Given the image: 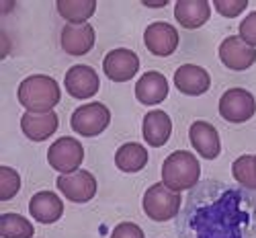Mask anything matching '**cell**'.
I'll return each instance as SVG.
<instances>
[{"label":"cell","mask_w":256,"mask_h":238,"mask_svg":"<svg viewBox=\"0 0 256 238\" xmlns=\"http://www.w3.org/2000/svg\"><path fill=\"white\" fill-rule=\"evenodd\" d=\"M182 238H256V193L205 181L190 191L178 222Z\"/></svg>","instance_id":"1"},{"label":"cell","mask_w":256,"mask_h":238,"mask_svg":"<svg viewBox=\"0 0 256 238\" xmlns=\"http://www.w3.org/2000/svg\"><path fill=\"white\" fill-rule=\"evenodd\" d=\"M18 103L31 113H50L60 103L62 91L52 76L33 74L18 84Z\"/></svg>","instance_id":"2"},{"label":"cell","mask_w":256,"mask_h":238,"mask_svg":"<svg viewBox=\"0 0 256 238\" xmlns=\"http://www.w3.org/2000/svg\"><path fill=\"white\" fill-rule=\"evenodd\" d=\"M201 179V164L195 154L176 150L162 164V183L176 193L197 187Z\"/></svg>","instance_id":"3"},{"label":"cell","mask_w":256,"mask_h":238,"mask_svg":"<svg viewBox=\"0 0 256 238\" xmlns=\"http://www.w3.org/2000/svg\"><path fill=\"white\" fill-rule=\"evenodd\" d=\"M182 205L180 193L168 189L164 183H156L144 193V211L152 222H168L178 215Z\"/></svg>","instance_id":"4"},{"label":"cell","mask_w":256,"mask_h":238,"mask_svg":"<svg viewBox=\"0 0 256 238\" xmlns=\"http://www.w3.org/2000/svg\"><path fill=\"white\" fill-rule=\"evenodd\" d=\"M109 121H111V111L102 103H88L78 107L72 113L70 125L76 134L84 138H94L104 132Z\"/></svg>","instance_id":"5"},{"label":"cell","mask_w":256,"mask_h":238,"mask_svg":"<svg viewBox=\"0 0 256 238\" xmlns=\"http://www.w3.org/2000/svg\"><path fill=\"white\" fill-rule=\"evenodd\" d=\"M84 160V148L78 140L64 136L60 140H56L50 150H48V162L54 170L62 172V175H70L76 172L78 166Z\"/></svg>","instance_id":"6"},{"label":"cell","mask_w":256,"mask_h":238,"mask_svg":"<svg viewBox=\"0 0 256 238\" xmlns=\"http://www.w3.org/2000/svg\"><path fill=\"white\" fill-rule=\"evenodd\" d=\"M256 111V101L250 91L230 89L220 99V115L230 123H244Z\"/></svg>","instance_id":"7"},{"label":"cell","mask_w":256,"mask_h":238,"mask_svg":"<svg viewBox=\"0 0 256 238\" xmlns=\"http://www.w3.org/2000/svg\"><path fill=\"white\" fill-rule=\"evenodd\" d=\"M58 189L66 199L74 203H86L96 193V179L88 170H76V172H70V175H60Z\"/></svg>","instance_id":"8"},{"label":"cell","mask_w":256,"mask_h":238,"mask_svg":"<svg viewBox=\"0 0 256 238\" xmlns=\"http://www.w3.org/2000/svg\"><path fill=\"white\" fill-rule=\"evenodd\" d=\"M102 70L106 78L113 82H127L132 80L140 70V58L132 50H111L102 60Z\"/></svg>","instance_id":"9"},{"label":"cell","mask_w":256,"mask_h":238,"mask_svg":"<svg viewBox=\"0 0 256 238\" xmlns=\"http://www.w3.org/2000/svg\"><path fill=\"white\" fill-rule=\"evenodd\" d=\"M220 60L226 68L242 72L256 62V50L236 35H230L220 46Z\"/></svg>","instance_id":"10"},{"label":"cell","mask_w":256,"mask_h":238,"mask_svg":"<svg viewBox=\"0 0 256 238\" xmlns=\"http://www.w3.org/2000/svg\"><path fill=\"white\" fill-rule=\"evenodd\" d=\"M144 43L148 52L166 58L170 54H174V50L178 48V31L172 25L158 21V23L148 25V29L144 31Z\"/></svg>","instance_id":"11"},{"label":"cell","mask_w":256,"mask_h":238,"mask_svg":"<svg viewBox=\"0 0 256 238\" xmlns=\"http://www.w3.org/2000/svg\"><path fill=\"white\" fill-rule=\"evenodd\" d=\"M66 91L70 97L74 99H90L98 93V74L90 68V66H84V64H78V66H72L66 72Z\"/></svg>","instance_id":"12"},{"label":"cell","mask_w":256,"mask_h":238,"mask_svg":"<svg viewBox=\"0 0 256 238\" xmlns=\"http://www.w3.org/2000/svg\"><path fill=\"white\" fill-rule=\"evenodd\" d=\"M188 138H190V144H193V148L197 150L199 156H203L207 160H213V158L220 156V152H222L220 134L211 123L195 121L188 129Z\"/></svg>","instance_id":"13"},{"label":"cell","mask_w":256,"mask_h":238,"mask_svg":"<svg viewBox=\"0 0 256 238\" xmlns=\"http://www.w3.org/2000/svg\"><path fill=\"white\" fill-rule=\"evenodd\" d=\"M174 84L182 95L199 97L209 91L211 86V76L205 68L195 66V64H184L174 72Z\"/></svg>","instance_id":"14"},{"label":"cell","mask_w":256,"mask_h":238,"mask_svg":"<svg viewBox=\"0 0 256 238\" xmlns=\"http://www.w3.org/2000/svg\"><path fill=\"white\" fill-rule=\"evenodd\" d=\"M62 48L70 56H84L94 48V29L88 23L66 25L62 29Z\"/></svg>","instance_id":"15"},{"label":"cell","mask_w":256,"mask_h":238,"mask_svg":"<svg viewBox=\"0 0 256 238\" xmlns=\"http://www.w3.org/2000/svg\"><path fill=\"white\" fill-rule=\"evenodd\" d=\"M29 211L33 215V220L41 224H54L62 218L64 203L54 191H39L29 201Z\"/></svg>","instance_id":"16"},{"label":"cell","mask_w":256,"mask_h":238,"mask_svg":"<svg viewBox=\"0 0 256 238\" xmlns=\"http://www.w3.org/2000/svg\"><path fill=\"white\" fill-rule=\"evenodd\" d=\"M58 115L56 111H50V113H31L27 111L23 117H20V129L23 134L33 140V142H44L48 140L50 136L56 134L58 129Z\"/></svg>","instance_id":"17"},{"label":"cell","mask_w":256,"mask_h":238,"mask_svg":"<svg viewBox=\"0 0 256 238\" xmlns=\"http://www.w3.org/2000/svg\"><path fill=\"white\" fill-rule=\"evenodd\" d=\"M136 97L144 105H160L168 97V80L156 70L146 72L136 82Z\"/></svg>","instance_id":"18"},{"label":"cell","mask_w":256,"mask_h":238,"mask_svg":"<svg viewBox=\"0 0 256 238\" xmlns=\"http://www.w3.org/2000/svg\"><path fill=\"white\" fill-rule=\"evenodd\" d=\"M174 17L184 29H199L211 17V5L207 0H178Z\"/></svg>","instance_id":"19"},{"label":"cell","mask_w":256,"mask_h":238,"mask_svg":"<svg viewBox=\"0 0 256 238\" xmlns=\"http://www.w3.org/2000/svg\"><path fill=\"white\" fill-rule=\"evenodd\" d=\"M170 132H172V121H170L168 113H164L160 109L146 113L142 134H144V140L150 146H154V148L164 146L170 138Z\"/></svg>","instance_id":"20"},{"label":"cell","mask_w":256,"mask_h":238,"mask_svg":"<svg viewBox=\"0 0 256 238\" xmlns=\"http://www.w3.org/2000/svg\"><path fill=\"white\" fill-rule=\"evenodd\" d=\"M115 164L123 172H140L148 164V150L136 142L123 144L115 154Z\"/></svg>","instance_id":"21"},{"label":"cell","mask_w":256,"mask_h":238,"mask_svg":"<svg viewBox=\"0 0 256 238\" xmlns=\"http://www.w3.org/2000/svg\"><path fill=\"white\" fill-rule=\"evenodd\" d=\"M58 13L68 21V23L80 25L94 15L96 3L94 0H58Z\"/></svg>","instance_id":"22"},{"label":"cell","mask_w":256,"mask_h":238,"mask_svg":"<svg viewBox=\"0 0 256 238\" xmlns=\"http://www.w3.org/2000/svg\"><path fill=\"white\" fill-rule=\"evenodd\" d=\"M33 224L18 213H2L0 215V236L2 238H33Z\"/></svg>","instance_id":"23"},{"label":"cell","mask_w":256,"mask_h":238,"mask_svg":"<svg viewBox=\"0 0 256 238\" xmlns=\"http://www.w3.org/2000/svg\"><path fill=\"white\" fill-rule=\"evenodd\" d=\"M232 175L244 189L256 191V168H254V156L244 154L234 160L232 164Z\"/></svg>","instance_id":"24"},{"label":"cell","mask_w":256,"mask_h":238,"mask_svg":"<svg viewBox=\"0 0 256 238\" xmlns=\"http://www.w3.org/2000/svg\"><path fill=\"white\" fill-rule=\"evenodd\" d=\"M20 189V177L18 172L10 166H0V199L8 201L12 199Z\"/></svg>","instance_id":"25"},{"label":"cell","mask_w":256,"mask_h":238,"mask_svg":"<svg viewBox=\"0 0 256 238\" xmlns=\"http://www.w3.org/2000/svg\"><path fill=\"white\" fill-rule=\"evenodd\" d=\"M213 7L218 9L220 15L234 19V17H238V15L248 7V0H216V3H213Z\"/></svg>","instance_id":"26"},{"label":"cell","mask_w":256,"mask_h":238,"mask_svg":"<svg viewBox=\"0 0 256 238\" xmlns=\"http://www.w3.org/2000/svg\"><path fill=\"white\" fill-rule=\"evenodd\" d=\"M240 39L246 41L248 46H256V11L250 13L240 23Z\"/></svg>","instance_id":"27"},{"label":"cell","mask_w":256,"mask_h":238,"mask_svg":"<svg viewBox=\"0 0 256 238\" xmlns=\"http://www.w3.org/2000/svg\"><path fill=\"white\" fill-rule=\"evenodd\" d=\"M111 238H146V236H144V230L138 224H134V222H121L111 232Z\"/></svg>","instance_id":"28"},{"label":"cell","mask_w":256,"mask_h":238,"mask_svg":"<svg viewBox=\"0 0 256 238\" xmlns=\"http://www.w3.org/2000/svg\"><path fill=\"white\" fill-rule=\"evenodd\" d=\"M144 5H146V7H164V5H166V0H164V3H148V0H146Z\"/></svg>","instance_id":"29"},{"label":"cell","mask_w":256,"mask_h":238,"mask_svg":"<svg viewBox=\"0 0 256 238\" xmlns=\"http://www.w3.org/2000/svg\"><path fill=\"white\" fill-rule=\"evenodd\" d=\"M254 168H256V156H254Z\"/></svg>","instance_id":"30"}]
</instances>
